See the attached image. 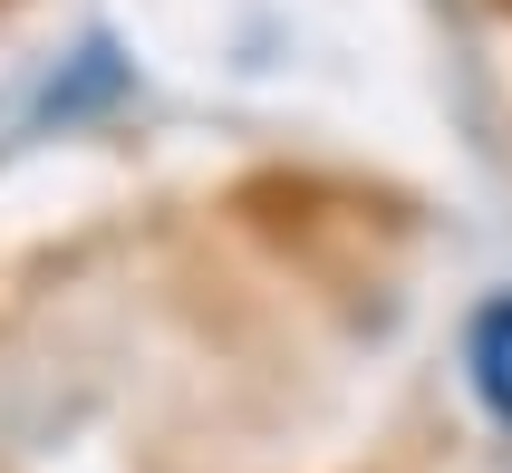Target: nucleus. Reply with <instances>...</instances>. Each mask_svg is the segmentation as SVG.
Instances as JSON below:
<instances>
[{
	"label": "nucleus",
	"instance_id": "nucleus-1",
	"mask_svg": "<svg viewBox=\"0 0 512 473\" xmlns=\"http://www.w3.org/2000/svg\"><path fill=\"white\" fill-rule=\"evenodd\" d=\"M464 367H474L484 416L512 425V290H493V300L474 309V329H464Z\"/></svg>",
	"mask_w": 512,
	"mask_h": 473
},
{
	"label": "nucleus",
	"instance_id": "nucleus-2",
	"mask_svg": "<svg viewBox=\"0 0 512 473\" xmlns=\"http://www.w3.org/2000/svg\"><path fill=\"white\" fill-rule=\"evenodd\" d=\"M116 87H126V58H116L107 39H87V49H78V68H68V78H49L39 116H58V126H68L78 107H97V97H116Z\"/></svg>",
	"mask_w": 512,
	"mask_h": 473
}]
</instances>
